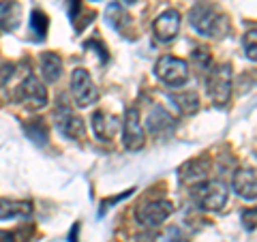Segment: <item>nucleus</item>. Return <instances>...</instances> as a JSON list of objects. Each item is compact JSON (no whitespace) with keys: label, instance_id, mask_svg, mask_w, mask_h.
Here are the masks:
<instances>
[{"label":"nucleus","instance_id":"1","mask_svg":"<svg viewBox=\"0 0 257 242\" xmlns=\"http://www.w3.org/2000/svg\"><path fill=\"white\" fill-rule=\"evenodd\" d=\"M189 22L193 30H197L204 37L221 39L229 32L227 15L219 11V7L212 3H197L189 13Z\"/></svg>","mask_w":257,"mask_h":242},{"label":"nucleus","instance_id":"2","mask_svg":"<svg viewBox=\"0 0 257 242\" xmlns=\"http://www.w3.org/2000/svg\"><path fill=\"white\" fill-rule=\"evenodd\" d=\"M229 191L221 180H208V182H197L195 191H193V199L197 201L199 208L204 210H221L227 204Z\"/></svg>","mask_w":257,"mask_h":242},{"label":"nucleus","instance_id":"3","mask_svg":"<svg viewBox=\"0 0 257 242\" xmlns=\"http://www.w3.org/2000/svg\"><path fill=\"white\" fill-rule=\"evenodd\" d=\"M155 75L165 86L180 88L189 82V64L180 58H174V56H163V58L157 60Z\"/></svg>","mask_w":257,"mask_h":242},{"label":"nucleus","instance_id":"4","mask_svg":"<svg viewBox=\"0 0 257 242\" xmlns=\"http://www.w3.org/2000/svg\"><path fill=\"white\" fill-rule=\"evenodd\" d=\"M13 99L18 103H22L24 107H28V109H41V107L47 105V90L35 75L28 73L26 79L15 88Z\"/></svg>","mask_w":257,"mask_h":242},{"label":"nucleus","instance_id":"5","mask_svg":"<svg viewBox=\"0 0 257 242\" xmlns=\"http://www.w3.org/2000/svg\"><path fill=\"white\" fill-rule=\"evenodd\" d=\"M208 94L216 105H227L229 96H231V67L229 64H219L210 71L208 75Z\"/></svg>","mask_w":257,"mask_h":242},{"label":"nucleus","instance_id":"6","mask_svg":"<svg viewBox=\"0 0 257 242\" xmlns=\"http://www.w3.org/2000/svg\"><path fill=\"white\" fill-rule=\"evenodd\" d=\"M174 212L172 201L167 199H152L144 201L135 210V219H138L144 227H159L163 221L170 219V214Z\"/></svg>","mask_w":257,"mask_h":242},{"label":"nucleus","instance_id":"7","mask_svg":"<svg viewBox=\"0 0 257 242\" xmlns=\"http://www.w3.org/2000/svg\"><path fill=\"white\" fill-rule=\"evenodd\" d=\"M71 92L79 107H88L96 101V88L92 84V77L86 69H75L71 75Z\"/></svg>","mask_w":257,"mask_h":242},{"label":"nucleus","instance_id":"8","mask_svg":"<svg viewBox=\"0 0 257 242\" xmlns=\"http://www.w3.org/2000/svg\"><path fill=\"white\" fill-rule=\"evenodd\" d=\"M146 142V133H144L142 120H140V111L138 107H126L124 111V148L126 150H140Z\"/></svg>","mask_w":257,"mask_h":242},{"label":"nucleus","instance_id":"9","mask_svg":"<svg viewBox=\"0 0 257 242\" xmlns=\"http://www.w3.org/2000/svg\"><path fill=\"white\" fill-rule=\"evenodd\" d=\"M152 30H155L159 41L170 43L172 39H176V35H178V30H180V13L174 9L161 13L159 18L152 22Z\"/></svg>","mask_w":257,"mask_h":242},{"label":"nucleus","instance_id":"10","mask_svg":"<svg viewBox=\"0 0 257 242\" xmlns=\"http://www.w3.org/2000/svg\"><path fill=\"white\" fill-rule=\"evenodd\" d=\"M56 127H58V131L64 137H69V140L84 137V120L75 116L69 107H58V111H56Z\"/></svg>","mask_w":257,"mask_h":242},{"label":"nucleus","instance_id":"11","mask_svg":"<svg viewBox=\"0 0 257 242\" xmlns=\"http://www.w3.org/2000/svg\"><path fill=\"white\" fill-rule=\"evenodd\" d=\"M231 189L234 193H238L242 199L253 201L257 195V184H255V169L248 167V169H238L234 172V178H231Z\"/></svg>","mask_w":257,"mask_h":242},{"label":"nucleus","instance_id":"12","mask_svg":"<svg viewBox=\"0 0 257 242\" xmlns=\"http://www.w3.org/2000/svg\"><path fill=\"white\" fill-rule=\"evenodd\" d=\"M90 120H92L94 135L99 137V140H103V142L111 140V137L118 133V129H120L118 118L114 114H107V111H94Z\"/></svg>","mask_w":257,"mask_h":242},{"label":"nucleus","instance_id":"13","mask_svg":"<svg viewBox=\"0 0 257 242\" xmlns=\"http://www.w3.org/2000/svg\"><path fill=\"white\" fill-rule=\"evenodd\" d=\"M22 22V7L15 0H0V30L15 32Z\"/></svg>","mask_w":257,"mask_h":242},{"label":"nucleus","instance_id":"14","mask_svg":"<svg viewBox=\"0 0 257 242\" xmlns=\"http://www.w3.org/2000/svg\"><path fill=\"white\" fill-rule=\"evenodd\" d=\"M146 127H148L150 133L161 135V133L172 131V129L176 127V118H174L167 109H163L161 105H157L155 109L150 111V116L146 118Z\"/></svg>","mask_w":257,"mask_h":242},{"label":"nucleus","instance_id":"15","mask_svg":"<svg viewBox=\"0 0 257 242\" xmlns=\"http://www.w3.org/2000/svg\"><path fill=\"white\" fill-rule=\"evenodd\" d=\"M32 212L30 201H18V199H0V219L3 221H13V219H24Z\"/></svg>","mask_w":257,"mask_h":242},{"label":"nucleus","instance_id":"16","mask_svg":"<svg viewBox=\"0 0 257 242\" xmlns=\"http://www.w3.org/2000/svg\"><path fill=\"white\" fill-rule=\"evenodd\" d=\"M67 11H69V18L73 22L77 32H82L88 24H92V20H94V13L86 9L82 5V0H67Z\"/></svg>","mask_w":257,"mask_h":242},{"label":"nucleus","instance_id":"17","mask_svg":"<svg viewBox=\"0 0 257 242\" xmlns=\"http://www.w3.org/2000/svg\"><path fill=\"white\" fill-rule=\"evenodd\" d=\"M208 176V159H199V161H189L187 165L180 169V180L182 182H204Z\"/></svg>","mask_w":257,"mask_h":242},{"label":"nucleus","instance_id":"18","mask_svg":"<svg viewBox=\"0 0 257 242\" xmlns=\"http://www.w3.org/2000/svg\"><path fill=\"white\" fill-rule=\"evenodd\" d=\"M41 73H43V79L45 82H56V79H60L62 75V60L58 54L54 52H45L41 54Z\"/></svg>","mask_w":257,"mask_h":242},{"label":"nucleus","instance_id":"19","mask_svg":"<svg viewBox=\"0 0 257 242\" xmlns=\"http://www.w3.org/2000/svg\"><path fill=\"white\" fill-rule=\"evenodd\" d=\"M170 99L176 103L182 114H195L199 109V96L195 92H182V94H172Z\"/></svg>","mask_w":257,"mask_h":242},{"label":"nucleus","instance_id":"20","mask_svg":"<svg viewBox=\"0 0 257 242\" xmlns=\"http://www.w3.org/2000/svg\"><path fill=\"white\" fill-rule=\"evenodd\" d=\"M47 26H50V20L43 11H32L30 13V32L35 35V39H45L47 35Z\"/></svg>","mask_w":257,"mask_h":242},{"label":"nucleus","instance_id":"21","mask_svg":"<svg viewBox=\"0 0 257 242\" xmlns=\"http://www.w3.org/2000/svg\"><path fill=\"white\" fill-rule=\"evenodd\" d=\"M24 131H26V135L30 137L32 142L37 144H47V127L41 123V120H32V123L24 125Z\"/></svg>","mask_w":257,"mask_h":242},{"label":"nucleus","instance_id":"22","mask_svg":"<svg viewBox=\"0 0 257 242\" xmlns=\"http://www.w3.org/2000/svg\"><path fill=\"white\" fill-rule=\"evenodd\" d=\"M107 15H109V26L114 28L116 32H122V24H128V18H126V13L122 11V7L120 5H109L107 7Z\"/></svg>","mask_w":257,"mask_h":242},{"label":"nucleus","instance_id":"23","mask_svg":"<svg viewBox=\"0 0 257 242\" xmlns=\"http://www.w3.org/2000/svg\"><path fill=\"white\" fill-rule=\"evenodd\" d=\"M159 242H189V240L184 238V233L178 227H170L163 233V236L159 238Z\"/></svg>","mask_w":257,"mask_h":242},{"label":"nucleus","instance_id":"24","mask_svg":"<svg viewBox=\"0 0 257 242\" xmlns=\"http://www.w3.org/2000/svg\"><path fill=\"white\" fill-rule=\"evenodd\" d=\"M244 52L251 58V62H255V30L244 35Z\"/></svg>","mask_w":257,"mask_h":242},{"label":"nucleus","instance_id":"25","mask_svg":"<svg viewBox=\"0 0 257 242\" xmlns=\"http://www.w3.org/2000/svg\"><path fill=\"white\" fill-rule=\"evenodd\" d=\"M242 221H244V227H246V229H251V231L255 229V208L242 212Z\"/></svg>","mask_w":257,"mask_h":242},{"label":"nucleus","instance_id":"26","mask_svg":"<svg viewBox=\"0 0 257 242\" xmlns=\"http://www.w3.org/2000/svg\"><path fill=\"white\" fill-rule=\"evenodd\" d=\"M13 75V64H0V86Z\"/></svg>","mask_w":257,"mask_h":242},{"label":"nucleus","instance_id":"27","mask_svg":"<svg viewBox=\"0 0 257 242\" xmlns=\"http://www.w3.org/2000/svg\"><path fill=\"white\" fill-rule=\"evenodd\" d=\"M131 193H133V189H128L126 193H122V195H118V197H114V199H105V201H103V204H101V214H105V210H107V206H109V204H116V201H120V199L128 197V195H131Z\"/></svg>","mask_w":257,"mask_h":242},{"label":"nucleus","instance_id":"28","mask_svg":"<svg viewBox=\"0 0 257 242\" xmlns=\"http://www.w3.org/2000/svg\"><path fill=\"white\" fill-rule=\"evenodd\" d=\"M0 242H18V236L13 231H5L0 229Z\"/></svg>","mask_w":257,"mask_h":242},{"label":"nucleus","instance_id":"29","mask_svg":"<svg viewBox=\"0 0 257 242\" xmlns=\"http://www.w3.org/2000/svg\"><path fill=\"white\" fill-rule=\"evenodd\" d=\"M124 3H126V5H133V3H138V0H124Z\"/></svg>","mask_w":257,"mask_h":242}]
</instances>
